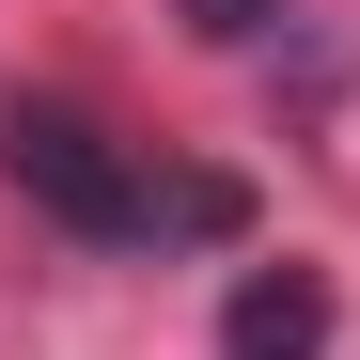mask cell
Masks as SVG:
<instances>
[{
	"instance_id": "cell-3",
	"label": "cell",
	"mask_w": 360,
	"mask_h": 360,
	"mask_svg": "<svg viewBox=\"0 0 360 360\" xmlns=\"http://www.w3.org/2000/svg\"><path fill=\"white\" fill-rule=\"evenodd\" d=\"M188 32H204V47H251V32H266V0H188Z\"/></svg>"
},
{
	"instance_id": "cell-2",
	"label": "cell",
	"mask_w": 360,
	"mask_h": 360,
	"mask_svg": "<svg viewBox=\"0 0 360 360\" xmlns=\"http://www.w3.org/2000/svg\"><path fill=\"white\" fill-rule=\"evenodd\" d=\"M329 282L314 266H251V282H235L219 297V360H329Z\"/></svg>"
},
{
	"instance_id": "cell-1",
	"label": "cell",
	"mask_w": 360,
	"mask_h": 360,
	"mask_svg": "<svg viewBox=\"0 0 360 360\" xmlns=\"http://www.w3.org/2000/svg\"><path fill=\"white\" fill-rule=\"evenodd\" d=\"M0 172H16V188L63 219L79 251H172V235H235V219H251V188H235V172H157V157L110 141L94 110H47V94L0 126Z\"/></svg>"
}]
</instances>
